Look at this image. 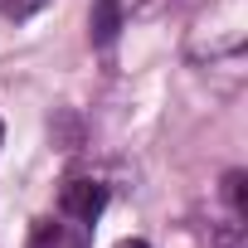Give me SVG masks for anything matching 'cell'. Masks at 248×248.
<instances>
[{"instance_id":"5","label":"cell","mask_w":248,"mask_h":248,"mask_svg":"<svg viewBox=\"0 0 248 248\" xmlns=\"http://www.w3.org/2000/svg\"><path fill=\"white\" fill-rule=\"evenodd\" d=\"M117 248H146V243H141V238H122Z\"/></svg>"},{"instance_id":"4","label":"cell","mask_w":248,"mask_h":248,"mask_svg":"<svg viewBox=\"0 0 248 248\" xmlns=\"http://www.w3.org/2000/svg\"><path fill=\"white\" fill-rule=\"evenodd\" d=\"M224 190H229V204H233V214H243V175H238V170L224 180Z\"/></svg>"},{"instance_id":"6","label":"cell","mask_w":248,"mask_h":248,"mask_svg":"<svg viewBox=\"0 0 248 248\" xmlns=\"http://www.w3.org/2000/svg\"><path fill=\"white\" fill-rule=\"evenodd\" d=\"M0 141H5V127H0Z\"/></svg>"},{"instance_id":"1","label":"cell","mask_w":248,"mask_h":248,"mask_svg":"<svg viewBox=\"0 0 248 248\" xmlns=\"http://www.w3.org/2000/svg\"><path fill=\"white\" fill-rule=\"evenodd\" d=\"M59 209L68 214V219H78V224H93L102 209H107V185H97V180H68L63 185V195H59Z\"/></svg>"},{"instance_id":"3","label":"cell","mask_w":248,"mask_h":248,"mask_svg":"<svg viewBox=\"0 0 248 248\" xmlns=\"http://www.w3.org/2000/svg\"><path fill=\"white\" fill-rule=\"evenodd\" d=\"M44 5H49V0H0V15H5V20H30Z\"/></svg>"},{"instance_id":"2","label":"cell","mask_w":248,"mask_h":248,"mask_svg":"<svg viewBox=\"0 0 248 248\" xmlns=\"http://www.w3.org/2000/svg\"><path fill=\"white\" fill-rule=\"evenodd\" d=\"M88 30H93V44H112L117 39V30H122V5L117 0H93V20H88Z\"/></svg>"}]
</instances>
